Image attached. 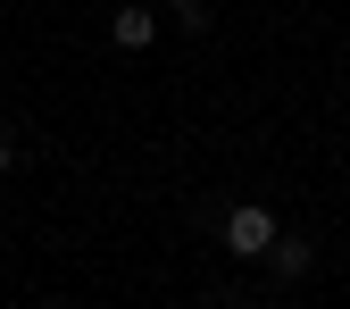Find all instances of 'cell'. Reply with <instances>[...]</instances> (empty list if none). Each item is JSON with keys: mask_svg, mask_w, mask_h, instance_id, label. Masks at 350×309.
Listing matches in <instances>:
<instances>
[{"mask_svg": "<svg viewBox=\"0 0 350 309\" xmlns=\"http://www.w3.org/2000/svg\"><path fill=\"white\" fill-rule=\"evenodd\" d=\"M159 9H142V0H125V9H109V42H117V51H150V42H159Z\"/></svg>", "mask_w": 350, "mask_h": 309, "instance_id": "2", "label": "cell"}, {"mask_svg": "<svg viewBox=\"0 0 350 309\" xmlns=\"http://www.w3.org/2000/svg\"><path fill=\"white\" fill-rule=\"evenodd\" d=\"M309 268H317V243L284 226V234L267 243V276H284V284H292V276H309Z\"/></svg>", "mask_w": 350, "mask_h": 309, "instance_id": "3", "label": "cell"}, {"mask_svg": "<svg viewBox=\"0 0 350 309\" xmlns=\"http://www.w3.org/2000/svg\"><path fill=\"white\" fill-rule=\"evenodd\" d=\"M167 25L175 34H208V0H167Z\"/></svg>", "mask_w": 350, "mask_h": 309, "instance_id": "4", "label": "cell"}, {"mask_svg": "<svg viewBox=\"0 0 350 309\" xmlns=\"http://www.w3.org/2000/svg\"><path fill=\"white\" fill-rule=\"evenodd\" d=\"M275 234H284V217H275L267 201H234V209H226V226H217V243H226L234 259H267Z\"/></svg>", "mask_w": 350, "mask_h": 309, "instance_id": "1", "label": "cell"}, {"mask_svg": "<svg viewBox=\"0 0 350 309\" xmlns=\"http://www.w3.org/2000/svg\"><path fill=\"white\" fill-rule=\"evenodd\" d=\"M9 167H17V143H9V134H0V184H9Z\"/></svg>", "mask_w": 350, "mask_h": 309, "instance_id": "5", "label": "cell"}]
</instances>
